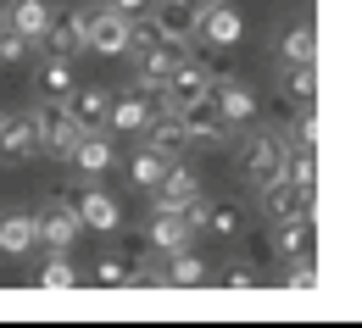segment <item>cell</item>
<instances>
[{"label":"cell","mask_w":362,"mask_h":328,"mask_svg":"<svg viewBox=\"0 0 362 328\" xmlns=\"http://www.w3.org/2000/svg\"><path fill=\"white\" fill-rule=\"evenodd\" d=\"M40 156V134H34V117H0V162H34Z\"/></svg>","instance_id":"13"},{"label":"cell","mask_w":362,"mask_h":328,"mask_svg":"<svg viewBox=\"0 0 362 328\" xmlns=\"http://www.w3.org/2000/svg\"><path fill=\"white\" fill-rule=\"evenodd\" d=\"M279 50H284V67H313V61H317V34H313V23L290 28Z\"/></svg>","instance_id":"28"},{"label":"cell","mask_w":362,"mask_h":328,"mask_svg":"<svg viewBox=\"0 0 362 328\" xmlns=\"http://www.w3.org/2000/svg\"><path fill=\"white\" fill-rule=\"evenodd\" d=\"M195 34L206 40V45H240V34H245V23H240V11L218 0V6H206V11H195Z\"/></svg>","instance_id":"12"},{"label":"cell","mask_w":362,"mask_h":328,"mask_svg":"<svg viewBox=\"0 0 362 328\" xmlns=\"http://www.w3.org/2000/svg\"><path fill=\"white\" fill-rule=\"evenodd\" d=\"M212 90V73H206V61H179L173 73H168V84H162V100L168 106H184V100H195V95H206Z\"/></svg>","instance_id":"14"},{"label":"cell","mask_w":362,"mask_h":328,"mask_svg":"<svg viewBox=\"0 0 362 328\" xmlns=\"http://www.w3.org/2000/svg\"><path fill=\"white\" fill-rule=\"evenodd\" d=\"M100 6H106V11H117V17L129 23V17H145V11L156 6V0H100Z\"/></svg>","instance_id":"38"},{"label":"cell","mask_w":362,"mask_h":328,"mask_svg":"<svg viewBox=\"0 0 362 328\" xmlns=\"http://www.w3.org/2000/svg\"><path fill=\"white\" fill-rule=\"evenodd\" d=\"M162 173H168V156H162V150H151V145H145L134 162H129V178H134V184H145V189L156 184Z\"/></svg>","instance_id":"32"},{"label":"cell","mask_w":362,"mask_h":328,"mask_svg":"<svg viewBox=\"0 0 362 328\" xmlns=\"http://www.w3.org/2000/svg\"><path fill=\"white\" fill-rule=\"evenodd\" d=\"M139 134H145V145H151V150H162L168 162H179L184 150H189V134H184L179 111H156V117H151Z\"/></svg>","instance_id":"15"},{"label":"cell","mask_w":362,"mask_h":328,"mask_svg":"<svg viewBox=\"0 0 362 328\" xmlns=\"http://www.w3.org/2000/svg\"><path fill=\"white\" fill-rule=\"evenodd\" d=\"M34 117V134H40V150L56 156V162H67L73 156V140L84 134L78 123H73V111H67V100H40V111H28Z\"/></svg>","instance_id":"2"},{"label":"cell","mask_w":362,"mask_h":328,"mask_svg":"<svg viewBox=\"0 0 362 328\" xmlns=\"http://www.w3.org/2000/svg\"><path fill=\"white\" fill-rule=\"evenodd\" d=\"M284 178L301 189L307 200L317 195V162H313V150H307V145H290V150H284Z\"/></svg>","instance_id":"24"},{"label":"cell","mask_w":362,"mask_h":328,"mask_svg":"<svg viewBox=\"0 0 362 328\" xmlns=\"http://www.w3.org/2000/svg\"><path fill=\"white\" fill-rule=\"evenodd\" d=\"M284 106H290V111L317 106V78H313V67H290V73H284Z\"/></svg>","instance_id":"30"},{"label":"cell","mask_w":362,"mask_h":328,"mask_svg":"<svg viewBox=\"0 0 362 328\" xmlns=\"http://www.w3.org/2000/svg\"><path fill=\"white\" fill-rule=\"evenodd\" d=\"M84 50L90 56H123L129 50V23L117 17V11H90V23H84Z\"/></svg>","instance_id":"8"},{"label":"cell","mask_w":362,"mask_h":328,"mask_svg":"<svg viewBox=\"0 0 362 328\" xmlns=\"http://www.w3.org/2000/svg\"><path fill=\"white\" fill-rule=\"evenodd\" d=\"M0 17H6V6H0Z\"/></svg>","instance_id":"41"},{"label":"cell","mask_w":362,"mask_h":328,"mask_svg":"<svg viewBox=\"0 0 362 328\" xmlns=\"http://www.w3.org/2000/svg\"><path fill=\"white\" fill-rule=\"evenodd\" d=\"M50 17H56V6H50V0H11L0 23H6L11 34H23L28 45H40V40H45V28H50Z\"/></svg>","instance_id":"11"},{"label":"cell","mask_w":362,"mask_h":328,"mask_svg":"<svg viewBox=\"0 0 362 328\" xmlns=\"http://www.w3.org/2000/svg\"><path fill=\"white\" fill-rule=\"evenodd\" d=\"M0 250H6V256H28V250H34V217H28V212L0 217Z\"/></svg>","instance_id":"26"},{"label":"cell","mask_w":362,"mask_h":328,"mask_svg":"<svg viewBox=\"0 0 362 328\" xmlns=\"http://www.w3.org/2000/svg\"><path fill=\"white\" fill-rule=\"evenodd\" d=\"M151 11H156V23H162V34H168V40H179V45L195 40V11H189V6L162 0V6H151Z\"/></svg>","instance_id":"27"},{"label":"cell","mask_w":362,"mask_h":328,"mask_svg":"<svg viewBox=\"0 0 362 328\" xmlns=\"http://www.w3.org/2000/svg\"><path fill=\"white\" fill-rule=\"evenodd\" d=\"M189 195H201V178H195V167H184V162H168V173L151 184V206H156V212H179Z\"/></svg>","instance_id":"10"},{"label":"cell","mask_w":362,"mask_h":328,"mask_svg":"<svg viewBox=\"0 0 362 328\" xmlns=\"http://www.w3.org/2000/svg\"><path fill=\"white\" fill-rule=\"evenodd\" d=\"M284 150H290V145H284V134H245V140H240V156H234V162H240V178H245V184H273V178H284Z\"/></svg>","instance_id":"1"},{"label":"cell","mask_w":362,"mask_h":328,"mask_svg":"<svg viewBox=\"0 0 362 328\" xmlns=\"http://www.w3.org/2000/svg\"><path fill=\"white\" fill-rule=\"evenodd\" d=\"M284 145H307V150H317V117H313V106L296 111V128H290V140H284Z\"/></svg>","instance_id":"34"},{"label":"cell","mask_w":362,"mask_h":328,"mask_svg":"<svg viewBox=\"0 0 362 328\" xmlns=\"http://www.w3.org/2000/svg\"><path fill=\"white\" fill-rule=\"evenodd\" d=\"M151 250H162V256H173V250H184V245H189V239H195V229H189V223H184L179 212H156V217H151Z\"/></svg>","instance_id":"21"},{"label":"cell","mask_w":362,"mask_h":328,"mask_svg":"<svg viewBox=\"0 0 362 328\" xmlns=\"http://www.w3.org/2000/svg\"><path fill=\"white\" fill-rule=\"evenodd\" d=\"M206 73H212V78H234V56H228V45H212V61H206Z\"/></svg>","instance_id":"39"},{"label":"cell","mask_w":362,"mask_h":328,"mask_svg":"<svg viewBox=\"0 0 362 328\" xmlns=\"http://www.w3.org/2000/svg\"><path fill=\"white\" fill-rule=\"evenodd\" d=\"M262 206H268L273 223H284V217H301V212H313V200L301 195V189L290 184V178H273V184H262Z\"/></svg>","instance_id":"18"},{"label":"cell","mask_w":362,"mask_h":328,"mask_svg":"<svg viewBox=\"0 0 362 328\" xmlns=\"http://www.w3.org/2000/svg\"><path fill=\"white\" fill-rule=\"evenodd\" d=\"M84 23H90V11H84V6H73V11L50 17V28H45L50 56H78V50H84Z\"/></svg>","instance_id":"16"},{"label":"cell","mask_w":362,"mask_h":328,"mask_svg":"<svg viewBox=\"0 0 362 328\" xmlns=\"http://www.w3.org/2000/svg\"><path fill=\"white\" fill-rule=\"evenodd\" d=\"M34 90L45 95V100H67V95L78 90V78H73V56H45V67L34 73Z\"/></svg>","instance_id":"19"},{"label":"cell","mask_w":362,"mask_h":328,"mask_svg":"<svg viewBox=\"0 0 362 328\" xmlns=\"http://www.w3.org/2000/svg\"><path fill=\"white\" fill-rule=\"evenodd\" d=\"M67 162H78V173L100 178V173L112 167V140H106L100 128H84V134L73 140V156H67Z\"/></svg>","instance_id":"17"},{"label":"cell","mask_w":362,"mask_h":328,"mask_svg":"<svg viewBox=\"0 0 362 328\" xmlns=\"http://www.w3.org/2000/svg\"><path fill=\"white\" fill-rule=\"evenodd\" d=\"M106 106H112V90H100V84H84V90L67 95V111H73L78 128H100L106 123Z\"/></svg>","instance_id":"20"},{"label":"cell","mask_w":362,"mask_h":328,"mask_svg":"<svg viewBox=\"0 0 362 328\" xmlns=\"http://www.w3.org/2000/svg\"><path fill=\"white\" fill-rule=\"evenodd\" d=\"M78 234H84L78 212H73L62 195H50L45 206H40V217H34V245H45V250H73Z\"/></svg>","instance_id":"3"},{"label":"cell","mask_w":362,"mask_h":328,"mask_svg":"<svg viewBox=\"0 0 362 328\" xmlns=\"http://www.w3.org/2000/svg\"><path fill=\"white\" fill-rule=\"evenodd\" d=\"M184 123V134H189V145H223L234 140V128H228L223 117H218V100H212V90L195 95V100H184V106H173Z\"/></svg>","instance_id":"4"},{"label":"cell","mask_w":362,"mask_h":328,"mask_svg":"<svg viewBox=\"0 0 362 328\" xmlns=\"http://www.w3.org/2000/svg\"><path fill=\"white\" fill-rule=\"evenodd\" d=\"M212 279V267L201 262V256H189V245L168 256V267H162V284H179V289H195V284Z\"/></svg>","instance_id":"23"},{"label":"cell","mask_w":362,"mask_h":328,"mask_svg":"<svg viewBox=\"0 0 362 328\" xmlns=\"http://www.w3.org/2000/svg\"><path fill=\"white\" fill-rule=\"evenodd\" d=\"M73 212H78V223L90 229V234H112L117 223H123V206L106 195V189H73V195H62Z\"/></svg>","instance_id":"5"},{"label":"cell","mask_w":362,"mask_h":328,"mask_svg":"<svg viewBox=\"0 0 362 328\" xmlns=\"http://www.w3.org/2000/svg\"><path fill=\"white\" fill-rule=\"evenodd\" d=\"M34 284H45V289H78V284H84V273L67 262V250H50V262L34 273Z\"/></svg>","instance_id":"29"},{"label":"cell","mask_w":362,"mask_h":328,"mask_svg":"<svg viewBox=\"0 0 362 328\" xmlns=\"http://www.w3.org/2000/svg\"><path fill=\"white\" fill-rule=\"evenodd\" d=\"M206 234H218V239L245 234V206L240 200H206Z\"/></svg>","instance_id":"25"},{"label":"cell","mask_w":362,"mask_h":328,"mask_svg":"<svg viewBox=\"0 0 362 328\" xmlns=\"http://www.w3.org/2000/svg\"><path fill=\"white\" fill-rule=\"evenodd\" d=\"M168 34H162V23H156V11H145V17H129V50H151L162 45Z\"/></svg>","instance_id":"33"},{"label":"cell","mask_w":362,"mask_h":328,"mask_svg":"<svg viewBox=\"0 0 362 328\" xmlns=\"http://www.w3.org/2000/svg\"><path fill=\"white\" fill-rule=\"evenodd\" d=\"M90 279L106 284V289H123V284H134V262H129V256H100Z\"/></svg>","instance_id":"31"},{"label":"cell","mask_w":362,"mask_h":328,"mask_svg":"<svg viewBox=\"0 0 362 328\" xmlns=\"http://www.w3.org/2000/svg\"><path fill=\"white\" fill-rule=\"evenodd\" d=\"M284 289H317V262H313V256H296V262H290Z\"/></svg>","instance_id":"36"},{"label":"cell","mask_w":362,"mask_h":328,"mask_svg":"<svg viewBox=\"0 0 362 328\" xmlns=\"http://www.w3.org/2000/svg\"><path fill=\"white\" fill-rule=\"evenodd\" d=\"M273 245H279V256H284V262H296V256H313V212H301V217H284V223L273 229Z\"/></svg>","instance_id":"22"},{"label":"cell","mask_w":362,"mask_h":328,"mask_svg":"<svg viewBox=\"0 0 362 328\" xmlns=\"http://www.w3.org/2000/svg\"><path fill=\"white\" fill-rule=\"evenodd\" d=\"M218 284L223 289H257V273H251V262H228V267H218Z\"/></svg>","instance_id":"35"},{"label":"cell","mask_w":362,"mask_h":328,"mask_svg":"<svg viewBox=\"0 0 362 328\" xmlns=\"http://www.w3.org/2000/svg\"><path fill=\"white\" fill-rule=\"evenodd\" d=\"M129 56H134V84L139 90H162L168 73L184 61V45L179 40H162V45H151V50H129Z\"/></svg>","instance_id":"6"},{"label":"cell","mask_w":362,"mask_h":328,"mask_svg":"<svg viewBox=\"0 0 362 328\" xmlns=\"http://www.w3.org/2000/svg\"><path fill=\"white\" fill-rule=\"evenodd\" d=\"M179 6H189V11H206V6H218V0H179Z\"/></svg>","instance_id":"40"},{"label":"cell","mask_w":362,"mask_h":328,"mask_svg":"<svg viewBox=\"0 0 362 328\" xmlns=\"http://www.w3.org/2000/svg\"><path fill=\"white\" fill-rule=\"evenodd\" d=\"M23 56H28V40L0 23V67H11V61H23Z\"/></svg>","instance_id":"37"},{"label":"cell","mask_w":362,"mask_h":328,"mask_svg":"<svg viewBox=\"0 0 362 328\" xmlns=\"http://www.w3.org/2000/svg\"><path fill=\"white\" fill-rule=\"evenodd\" d=\"M151 117H156V90L112 95V106H106V128H112V134H139Z\"/></svg>","instance_id":"7"},{"label":"cell","mask_w":362,"mask_h":328,"mask_svg":"<svg viewBox=\"0 0 362 328\" xmlns=\"http://www.w3.org/2000/svg\"><path fill=\"white\" fill-rule=\"evenodd\" d=\"M212 100H218V117L228 128H245L257 117V90L240 84V78H212Z\"/></svg>","instance_id":"9"}]
</instances>
